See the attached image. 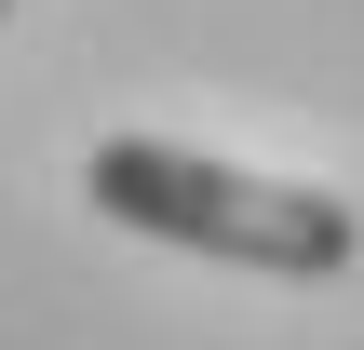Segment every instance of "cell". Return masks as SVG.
Here are the masks:
<instances>
[{
    "instance_id": "obj_1",
    "label": "cell",
    "mask_w": 364,
    "mask_h": 350,
    "mask_svg": "<svg viewBox=\"0 0 364 350\" xmlns=\"http://www.w3.org/2000/svg\"><path fill=\"white\" fill-rule=\"evenodd\" d=\"M81 189H95V216H122L149 243H189V256H230V270H270V283L351 270V202H324L297 175H243V162L176 148V135H108Z\"/></svg>"
},
{
    "instance_id": "obj_2",
    "label": "cell",
    "mask_w": 364,
    "mask_h": 350,
    "mask_svg": "<svg viewBox=\"0 0 364 350\" xmlns=\"http://www.w3.org/2000/svg\"><path fill=\"white\" fill-rule=\"evenodd\" d=\"M0 13H14V0H0Z\"/></svg>"
}]
</instances>
